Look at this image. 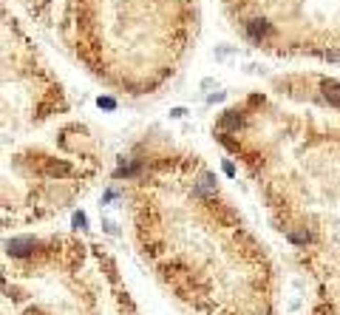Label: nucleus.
Segmentation results:
<instances>
[{"label": "nucleus", "instance_id": "f257e3e1", "mask_svg": "<svg viewBox=\"0 0 340 315\" xmlns=\"http://www.w3.org/2000/svg\"><path fill=\"white\" fill-rule=\"evenodd\" d=\"M91 74L151 94L176 71L196 31V0H26Z\"/></svg>", "mask_w": 340, "mask_h": 315}, {"label": "nucleus", "instance_id": "f03ea898", "mask_svg": "<svg viewBox=\"0 0 340 315\" xmlns=\"http://www.w3.org/2000/svg\"><path fill=\"white\" fill-rule=\"evenodd\" d=\"M224 9L258 49L340 62V0H224Z\"/></svg>", "mask_w": 340, "mask_h": 315}, {"label": "nucleus", "instance_id": "7ed1b4c3", "mask_svg": "<svg viewBox=\"0 0 340 315\" xmlns=\"http://www.w3.org/2000/svg\"><path fill=\"white\" fill-rule=\"evenodd\" d=\"M289 239L292 241H298V244H306V241L312 239L309 233H304V230H289Z\"/></svg>", "mask_w": 340, "mask_h": 315}, {"label": "nucleus", "instance_id": "20e7f679", "mask_svg": "<svg viewBox=\"0 0 340 315\" xmlns=\"http://www.w3.org/2000/svg\"><path fill=\"white\" fill-rule=\"evenodd\" d=\"M74 224H77V227H82V224H85V216H82V213H77V216H74Z\"/></svg>", "mask_w": 340, "mask_h": 315}]
</instances>
